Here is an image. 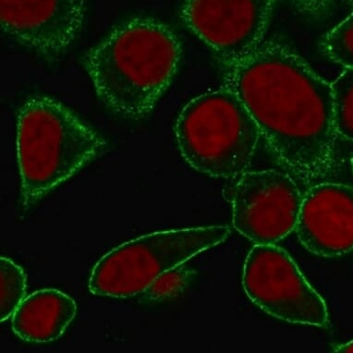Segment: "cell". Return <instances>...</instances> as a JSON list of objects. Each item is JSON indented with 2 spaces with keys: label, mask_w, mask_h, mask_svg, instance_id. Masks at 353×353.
<instances>
[{
  "label": "cell",
  "mask_w": 353,
  "mask_h": 353,
  "mask_svg": "<svg viewBox=\"0 0 353 353\" xmlns=\"http://www.w3.org/2000/svg\"><path fill=\"white\" fill-rule=\"evenodd\" d=\"M224 70V85L243 100L282 164L307 179L330 168L338 134L331 83L276 41Z\"/></svg>",
  "instance_id": "obj_1"
},
{
  "label": "cell",
  "mask_w": 353,
  "mask_h": 353,
  "mask_svg": "<svg viewBox=\"0 0 353 353\" xmlns=\"http://www.w3.org/2000/svg\"><path fill=\"white\" fill-rule=\"evenodd\" d=\"M183 48L173 30L157 19L119 23L81 61L105 107L129 119L153 112L178 72Z\"/></svg>",
  "instance_id": "obj_2"
},
{
  "label": "cell",
  "mask_w": 353,
  "mask_h": 353,
  "mask_svg": "<svg viewBox=\"0 0 353 353\" xmlns=\"http://www.w3.org/2000/svg\"><path fill=\"white\" fill-rule=\"evenodd\" d=\"M107 143L53 97H30L17 117V154L24 203L41 199L96 159Z\"/></svg>",
  "instance_id": "obj_3"
},
{
  "label": "cell",
  "mask_w": 353,
  "mask_h": 353,
  "mask_svg": "<svg viewBox=\"0 0 353 353\" xmlns=\"http://www.w3.org/2000/svg\"><path fill=\"white\" fill-rule=\"evenodd\" d=\"M174 134L187 164L216 179L245 172L262 137L243 100L226 85L187 103Z\"/></svg>",
  "instance_id": "obj_4"
},
{
  "label": "cell",
  "mask_w": 353,
  "mask_h": 353,
  "mask_svg": "<svg viewBox=\"0 0 353 353\" xmlns=\"http://www.w3.org/2000/svg\"><path fill=\"white\" fill-rule=\"evenodd\" d=\"M227 226L165 230L141 236L111 250L94 265L89 279L92 294L130 298L159 276L229 238Z\"/></svg>",
  "instance_id": "obj_5"
},
{
  "label": "cell",
  "mask_w": 353,
  "mask_h": 353,
  "mask_svg": "<svg viewBox=\"0 0 353 353\" xmlns=\"http://www.w3.org/2000/svg\"><path fill=\"white\" fill-rule=\"evenodd\" d=\"M250 300L276 319L312 327L330 324L327 304L312 287L289 252L275 244H255L243 274Z\"/></svg>",
  "instance_id": "obj_6"
},
{
  "label": "cell",
  "mask_w": 353,
  "mask_h": 353,
  "mask_svg": "<svg viewBox=\"0 0 353 353\" xmlns=\"http://www.w3.org/2000/svg\"><path fill=\"white\" fill-rule=\"evenodd\" d=\"M232 190L233 227L255 244H275L295 230L303 196L278 170L245 171Z\"/></svg>",
  "instance_id": "obj_7"
},
{
  "label": "cell",
  "mask_w": 353,
  "mask_h": 353,
  "mask_svg": "<svg viewBox=\"0 0 353 353\" xmlns=\"http://www.w3.org/2000/svg\"><path fill=\"white\" fill-rule=\"evenodd\" d=\"M274 3L275 0H184L181 18L228 67L263 43Z\"/></svg>",
  "instance_id": "obj_8"
},
{
  "label": "cell",
  "mask_w": 353,
  "mask_h": 353,
  "mask_svg": "<svg viewBox=\"0 0 353 353\" xmlns=\"http://www.w3.org/2000/svg\"><path fill=\"white\" fill-rule=\"evenodd\" d=\"M2 31L48 61L61 58L83 29L84 0H1Z\"/></svg>",
  "instance_id": "obj_9"
},
{
  "label": "cell",
  "mask_w": 353,
  "mask_h": 353,
  "mask_svg": "<svg viewBox=\"0 0 353 353\" xmlns=\"http://www.w3.org/2000/svg\"><path fill=\"white\" fill-rule=\"evenodd\" d=\"M295 230L304 248L317 256L353 251V187L332 183L312 187L303 196Z\"/></svg>",
  "instance_id": "obj_10"
},
{
  "label": "cell",
  "mask_w": 353,
  "mask_h": 353,
  "mask_svg": "<svg viewBox=\"0 0 353 353\" xmlns=\"http://www.w3.org/2000/svg\"><path fill=\"white\" fill-rule=\"evenodd\" d=\"M77 314V304L56 289L37 290L21 301L12 316L13 332L26 342L48 343L57 341Z\"/></svg>",
  "instance_id": "obj_11"
},
{
  "label": "cell",
  "mask_w": 353,
  "mask_h": 353,
  "mask_svg": "<svg viewBox=\"0 0 353 353\" xmlns=\"http://www.w3.org/2000/svg\"><path fill=\"white\" fill-rule=\"evenodd\" d=\"M0 321L10 319L26 296V275L10 258H0Z\"/></svg>",
  "instance_id": "obj_12"
},
{
  "label": "cell",
  "mask_w": 353,
  "mask_h": 353,
  "mask_svg": "<svg viewBox=\"0 0 353 353\" xmlns=\"http://www.w3.org/2000/svg\"><path fill=\"white\" fill-rule=\"evenodd\" d=\"M331 85L336 134L353 142V68H345Z\"/></svg>",
  "instance_id": "obj_13"
},
{
  "label": "cell",
  "mask_w": 353,
  "mask_h": 353,
  "mask_svg": "<svg viewBox=\"0 0 353 353\" xmlns=\"http://www.w3.org/2000/svg\"><path fill=\"white\" fill-rule=\"evenodd\" d=\"M322 48L331 61L353 68V12L325 34Z\"/></svg>",
  "instance_id": "obj_14"
},
{
  "label": "cell",
  "mask_w": 353,
  "mask_h": 353,
  "mask_svg": "<svg viewBox=\"0 0 353 353\" xmlns=\"http://www.w3.org/2000/svg\"><path fill=\"white\" fill-rule=\"evenodd\" d=\"M195 274L196 272L192 268L183 263L159 276L143 292V295L151 301H163L175 298L187 289Z\"/></svg>",
  "instance_id": "obj_15"
},
{
  "label": "cell",
  "mask_w": 353,
  "mask_h": 353,
  "mask_svg": "<svg viewBox=\"0 0 353 353\" xmlns=\"http://www.w3.org/2000/svg\"><path fill=\"white\" fill-rule=\"evenodd\" d=\"M292 1L303 12L320 14L330 7L332 0H292Z\"/></svg>",
  "instance_id": "obj_16"
},
{
  "label": "cell",
  "mask_w": 353,
  "mask_h": 353,
  "mask_svg": "<svg viewBox=\"0 0 353 353\" xmlns=\"http://www.w3.org/2000/svg\"><path fill=\"white\" fill-rule=\"evenodd\" d=\"M336 352L353 353V339L347 343L339 345L335 347Z\"/></svg>",
  "instance_id": "obj_17"
},
{
  "label": "cell",
  "mask_w": 353,
  "mask_h": 353,
  "mask_svg": "<svg viewBox=\"0 0 353 353\" xmlns=\"http://www.w3.org/2000/svg\"><path fill=\"white\" fill-rule=\"evenodd\" d=\"M346 1L349 2V3L353 5V0H346Z\"/></svg>",
  "instance_id": "obj_18"
},
{
  "label": "cell",
  "mask_w": 353,
  "mask_h": 353,
  "mask_svg": "<svg viewBox=\"0 0 353 353\" xmlns=\"http://www.w3.org/2000/svg\"><path fill=\"white\" fill-rule=\"evenodd\" d=\"M352 168H353V157H352Z\"/></svg>",
  "instance_id": "obj_19"
}]
</instances>
